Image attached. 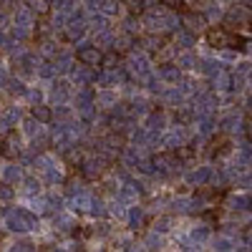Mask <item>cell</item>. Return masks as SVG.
<instances>
[{
  "label": "cell",
  "instance_id": "8",
  "mask_svg": "<svg viewBox=\"0 0 252 252\" xmlns=\"http://www.w3.org/2000/svg\"><path fill=\"white\" fill-rule=\"evenodd\" d=\"M31 3H33V10H38L40 15H48V3H46V0H31Z\"/></svg>",
  "mask_w": 252,
  "mask_h": 252
},
{
  "label": "cell",
  "instance_id": "4",
  "mask_svg": "<svg viewBox=\"0 0 252 252\" xmlns=\"http://www.w3.org/2000/svg\"><path fill=\"white\" fill-rule=\"evenodd\" d=\"M182 26H184V31H189L192 35H197V33L204 31L207 20H204V15H197V13H182Z\"/></svg>",
  "mask_w": 252,
  "mask_h": 252
},
{
  "label": "cell",
  "instance_id": "10",
  "mask_svg": "<svg viewBox=\"0 0 252 252\" xmlns=\"http://www.w3.org/2000/svg\"><path fill=\"white\" fill-rule=\"evenodd\" d=\"M247 136H250V139H252V119H250V121H247Z\"/></svg>",
  "mask_w": 252,
  "mask_h": 252
},
{
  "label": "cell",
  "instance_id": "2",
  "mask_svg": "<svg viewBox=\"0 0 252 252\" xmlns=\"http://www.w3.org/2000/svg\"><path fill=\"white\" fill-rule=\"evenodd\" d=\"M76 58H78L81 66H86V68H103V53L96 46H81L76 51Z\"/></svg>",
  "mask_w": 252,
  "mask_h": 252
},
{
  "label": "cell",
  "instance_id": "3",
  "mask_svg": "<svg viewBox=\"0 0 252 252\" xmlns=\"http://www.w3.org/2000/svg\"><path fill=\"white\" fill-rule=\"evenodd\" d=\"M0 152H3L5 159H15L20 154V139H18L15 131H8L5 134V139L0 141Z\"/></svg>",
  "mask_w": 252,
  "mask_h": 252
},
{
  "label": "cell",
  "instance_id": "6",
  "mask_svg": "<svg viewBox=\"0 0 252 252\" xmlns=\"http://www.w3.org/2000/svg\"><path fill=\"white\" fill-rule=\"evenodd\" d=\"M177 56V46H172V43H159V48H157V63L159 66H169V61Z\"/></svg>",
  "mask_w": 252,
  "mask_h": 252
},
{
  "label": "cell",
  "instance_id": "7",
  "mask_svg": "<svg viewBox=\"0 0 252 252\" xmlns=\"http://www.w3.org/2000/svg\"><path fill=\"white\" fill-rule=\"evenodd\" d=\"M31 114H33V119L43 121V124H48V121L53 119V114H51V109H48V106H33V109H31Z\"/></svg>",
  "mask_w": 252,
  "mask_h": 252
},
{
  "label": "cell",
  "instance_id": "5",
  "mask_svg": "<svg viewBox=\"0 0 252 252\" xmlns=\"http://www.w3.org/2000/svg\"><path fill=\"white\" fill-rule=\"evenodd\" d=\"M177 164H179L177 152H164V154H159V157L154 159V166H157L159 172H172Z\"/></svg>",
  "mask_w": 252,
  "mask_h": 252
},
{
  "label": "cell",
  "instance_id": "11",
  "mask_svg": "<svg viewBox=\"0 0 252 252\" xmlns=\"http://www.w3.org/2000/svg\"><path fill=\"white\" fill-rule=\"evenodd\" d=\"M242 5H247V8L252 10V0H242Z\"/></svg>",
  "mask_w": 252,
  "mask_h": 252
},
{
  "label": "cell",
  "instance_id": "1",
  "mask_svg": "<svg viewBox=\"0 0 252 252\" xmlns=\"http://www.w3.org/2000/svg\"><path fill=\"white\" fill-rule=\"evenodd\" d=\"M207 38V43L212 46V48H220V51H227V48H237L242 51L245 48V38L232 33V31H227V28H209L204 33Z\"/></svg>",
  "mask_w": 252,
  "mask_h": 252
},
{
  "label": "cell",
  "instance_id": "9",
  "mask_svg": "<svg viewBox=\"0 0 252 252\" xmlns=\"http://www.w3.org/2000/svg\"><path fill=\"white\" fill-rule=\"evenodd\" d=\"M114 63H119V56H116V53H109V56H103V68H116Z\"/></svg>",
  "mask_w": 252,
  "mask_h": 252
}]
</instances>
